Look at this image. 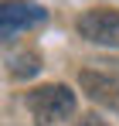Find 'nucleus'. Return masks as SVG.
Returning a JSON list of instances; mask_svg holds the SVG:
<instances>
[{"label":"nucleus","mask_w":119,"mask_h":126,"mask_svg":"<svg viewBox=\"0 0 119 126\" xmlns=\"http://www.w3.org/2000/svg\"><path fill=\"white\" fill-rule=\"evenodd\" d=\"M48 21V10L27 0H0V41L14 38L20 31H31Z\"/></svg>","instance_id":"f03ea898"},{"label":"nucleus","mask_w":119,"mask_h":126,"mask_svg":"<svg viewBox=\"0 0 119 126\" xmlns=\"http://www.w3.org/2000/svg\"><path fill=\"white\" fill-rule=\"evenodd\" d=\"M7 68H10L14 79H31V75L41 72V58H38V51H14Z\"/></svg>","instance_id":"39448f33"},{"label":"nucleus","mask_w":119,"mask_h":126,"mask_svg":"<svg viewBox=\"0 0 119 126\" xmlns=\"http://www.w3.org/2000/svg\"><path fill=\"white\" fill-rule=\"evenodd\" d=\"M27 109L38 123H61L75 112V92L68 85H41L27 92Z\"/></svg>","instance_id":"f257e3e1"},{"label":"nucleus","mask_w":119,"mask_h":126,"mask_svg":"<svg viewBox=\"0 0 119 126\" xmlns=\"http://www.w3.org/2000/svg\"><path fill=\"white\" fill-rule=\"evenodd\" d=\"M78 126H109V123H102V119H95V116H92V119H82Z\"/></svg>","instance_id":"423d86ee"},{"label":"nucleus","mask_w":119,"mask_h":126,"mask_svg":"<svg viewBox=\"0 0 119 126\" xmlns=\"http://www.w3.org/2000/svg\"><path fill=\"white\" fill-rule=\"evenodd\" d=\"M78 85H82V92H85L92 102H99V106H105V109L119 112V75L85 68L78 75Z\"/></svg>","instance_id":"20e7f679"},{"label":"nucleus","mask_w":119,"mask_h":126,"mask_svg":"<svg viewBox=\"0 0 119 126\" xmlns=\"http://www.w3.org/2000/svg\"><path fill=\"white\" fill-rule=\"evenodd\" d=\"M78 34L92 44L119 48V10H85L78 17Z\"/></svg>","instance_id":"7ed1b4c3"}]
</instances>
